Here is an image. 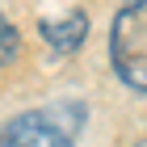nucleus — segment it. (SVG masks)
<instances>
[{
	"label": "nucleus",
	"mask_w": 147,
	"mask_h": 147,
	"mask_svg": "<svg viewBox=\"0 0 147 147\" xmlns=\"http://www.w3.org/2000/svg\"><path fill=\"white\" fill-rule=\"evenodd\" d=\"M17 55H21V34H17V25L0 13V67H9Z\"/></svg>",
	"instance_id": "4"
},
{
	"label": "nucleus",
	"mask_w": 147,
	"mask_h": 147,
	"mask_svg": "<svg viewBox=\"0 0 147 147\" xmlns=\"http://www.w3.org/2000/svg\"><path fill=\"white\" fill-rule=\"evenodd\" d=\"M84 34H88V13H80V9H71L67 17H59V21H42V38L55 46L59 55H71V51L84 42Z\"/></svg>",
	"instance_id": "3"
},
{
	"label": "nucleus",
	"mask_w": 147,
	"mask_h": 147,
	"mask_svg": "<svg viewBox=\"0 0 147 147\" xmlns=\"http://www.w3.org/2000/svg\"><path fill=\"white\" fill-rule=\"evenodd\" d=\"M135 147H147V143H135Z\"/></svg>",
	"instance_id": "5"
},
{
	"label": "nucleus",
	"mask_w": 147,
	"mask_h": 147,
	"mask_svg": "<svg viewBox=\"0 0 147 147\" xmlns=\"http://www.w3.org/2000/svg\"><path fill=\"white\" fill-rule=\"evenodd\" d=\"M76 135L63 130L55 109H30L0 126V147H71Z\"/></svg>",
	"instance_id": "2"
},
{
	"label": "nucleus",
	"mask_w": 147,
	"mask_h": 147,
	"mask_svg": "<svg viewBox=\"0 0 147 147\" xmlns=\"http://www.w3.org/2000/svg\"><path fill=\"white\" fill-rule=\"evenodd\" d=\"M109 63L122 88L147 97V0H126L109 25Z\"/></svg>",
	"instance_id": "1"
}]
</instances>
